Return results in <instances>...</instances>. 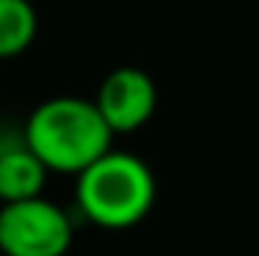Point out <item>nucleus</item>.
<instances>
[{"label":"nucleus","instance_id":"nucleus-1","mask_svg":"<svg viewBox=\"0 0 259 256\" xmlns=\"http://www.w3.org/2000/svg\"><path fill=\"white\" fill-rule=\"evenodd\" d=\"M24 142L58 175H78L112 148L115 133L94 100L52 97L42 100L24 121Z\"/></svg>","mask_w":259,"mask_h":256},{"label":"nucleus","instance_id":"nucleus-3","mask_svg":"<svg viewBox=\"0 0 259 256\" xmlns=\"http://www.w3.org/2000/svg\"><path fill=\"white\" fill-rule=\"evenodd\" d=\"M72 247V220L46 196L0 202L3 256H66Z\"/></svg>","mask_w":259,"mask_h":256},{"label":"nucleus","instance_id":"nucleus-2","mask_svg":"<svg viewBox=\"0 0 259 256\" xmlns=\"http://www.w3.org/2000/svg\"><path fill=\"white\" fill-rule=\"evenodd\" d=\"M157 199V178L151 166L130 154L109 148L88 169L75 175V205L81 217L100 229H133L139 226Z\"/></svg>","mask_w":259,"mask_h":256},{"label":"nucleus","instance_id":"nucleus-6","mask_svg":"<svg viewBox=\"0 0 259 256\" xmlns=\"http://www.w3.org/2000/svg\"><path fill=\"white\" fill-rule=\"evenodd\" d=\"M39 33V15L30 0H0V61L21 58Z\"/></svg>","mask_w":259,"mask_h":256},{"label":"nucleus","instance_id":"nucleus-4","mask_svg":"<svg viewBox=\"0 0 259 256\" xmlns=\"http://www.w3.org/2000/svg\"><path fill=\"white\" fill-rule=\"evenodd\" d=\"M94 103L115 136H127V133L142 130L154 118L157 84L139 66H118L103 78Z\"/></svg>","mask_w":259,"mask_h":256},{"label":"nucleus","instance_id":"nucleus-5","mask_svg":"<svg viewBox=\"0 0 259 256\" xmlns=\"http://www.w3.org/2000/svg\"><path fill=\"white\" fill-rule=\"evenodd\" d=\"M46 181H49V166L24 142V136L0 139V202L42 196Z\"/></svg>","mask_w":259,"mask_h":256}]
</instances>
